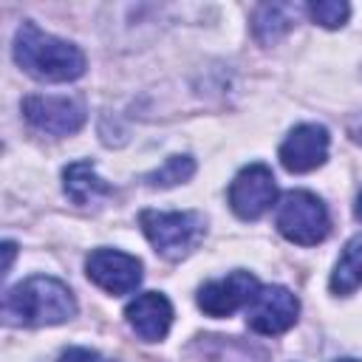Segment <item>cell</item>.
Masks as SVG:
<instances>
[{"instance_id":"1","label":"cell","mask_w":362,"mask_h":362,"mask_svg":"<svg viewBox=\"0 0 362 362\" xmlns=\"http://www.w3.org/2000/svg\"><path fill=\"white\" fill-rule=\"evenodd\" d=\"M14 62L42 82H71L85 74V54L31 20H25L14 34Z\"/></svg>"},{"instance_id":"2","label":"cell","mask_w":362,"mask_h":362,"mask_svg":"<svg viewBox=\"0 0 362 362\" xmlns=\"http://www.w3.org/2000/svg\"><path fill=\"white\" fill-rule=\"evenodd\" d=\"M74 314H76L74 291L62 280L45 274H34L17 283L3 297V320L8 325H25V328L59 325Z\"/></svg>"},{"instance_id":"3","label":"cell","mask_w":362,"mask_h":362,"mask_svg":"<svg viewBox=\"0 0 362 362\" xmlns=\"http://www.w3.org/2000/svg\"><path fill=\"white\" fill-rule=\"evenodd\" d=\"M141 232L153 243V249L167 257V260H181L187 257L204 238L206 221L195 209L184 212H158V209H144L139 215Z\"/></svg>"},{"instance_id":"4","label":"cell","mask_w":362,"mask_h":362,"mask_svg":"<svg viewBox=\"0 0 362 362\" xmlns=\"http://www.w3.org/2000/svg\"><path fill=\"white\" fill-rule=\"evenodd\" d=\"M274 223H277V232L286 240L300 243V246H314V243L325 240L328 226H331L325 204L308 189L286 192L280 206H277Z\"/></svg>"},{"instance_id":"5","label":"cell","mask_w":362,"mask_h":362,"mask_svg":"<svg viewBox=\"0 0 362 362\" xmlns=\"http://www.w3.org/2000/svg\"><path fill=\"white\" fill-rule=\"evenodd\" d=\"M277 201V184L266 164L243 167L229 184V206L243 221H257Z\"/></svg>"},{"instance_id":"6","label":"cell","mask_w":362,"mask_h":362,"mask_svg":"<svg viewBox=\"0 0 362 362\" xmlns=\"http://www.w3.org/2000/svg\"><path fill=\"white\" fill-rule=\"evenodd\" d=\"M23 116L42 133L71 136L85 124V105L76 96H45L31 93L23 99Z\"/></svg>"},{"instance_id":"7","label":"cell","mask_w":362,"mask_h":362,"mask_svg":"<svg viewBox=\"0 0 362 362\" xmlns=\"http://www.w3.org/2000/svg\"><path fill=\"white\" fill-rule=\"evenodd\" d=\"M300 314V300L286 286H260L257 297L246 308V325L260 337L286 334Z\"/></svg>"},{"instance_id":"8","label":"cell","mask_w":362,"mask_h":362,"mask_svg":"<svg viewBox=\"0 0 362 362\" xmlns=\"http://www.w3.org/2000/svg\"><path fill=\"white\" fill-rule=\"evenodd\" d=\"M257 291H260L257 277L246 269H235L226 277L209 280L198 288V308L209 317H229L243 305L249 308Z\"/></svg>"},{"instance_id":"9","label":"cell","mask_w":362,"mask_h":362,"mask_svg":"<svg viewBox=\"0 0 362 362\" xmlns=\"http://www.w3.org/2000/svg\"><path fill=\"white\" fill-rule=\"evenodd\" d=\"M88 277L107 294H130L141 283V260L119 249H93L85 260Z\"/></svg>"},{"instance_id":"10","label":"cell","mask_w":362,"mask_h":362,"mask_svg":"<svg viewBox=\"0 0 362 362\" xmlns=\"http://www.w3.org/2000/svg\"><path fill=\"white\" fill-rule=\"evenodd\" d=\"M328 130L322 124H297L280 144V164L288 173H311L328 158Z\"/></svg>"},{"instance_id":"11","label":"cell","mask_w":362,"mask_h":362,"mask_svg":"<svg viewBox=\"0 0 362 362\" xmlns=\"http://www.w3.org/2000/svg\"><path fill=\"white\" fill-rule=\"evenodd\" d=\"M124 317H127V325L144 342H158L167 337L173 325V305L161 291H144L127 303Z\"/></svg>"},{"instance_id":"12","label":"cell","mask_w":362,"mask_h":362,"mask_svg":"<svg viewBox=\"0 0 362 362\" xmlns=\"http://www.w3.org/2000/svg\"><path fill=\"white\" fill-rule=\"evenodd\" d=\"M62 189L74 204H93L96 198L113 192V187L96 175V167L88 158L74 161L62 170Z\"/></svg>"},{"instance_id":"13","label":"cell","mask_w":362,"mask_h":362,"mask_svg":"<svg viewBox=\"0 0 362 362\" xmlns=\"http://www.w3.org/2000/svg\"><path fill=\"white\" fill-rule=\"evenodd\" d=\"M303 6H294V3H263L255 8V17H252V31L257 37V42L263 45H274L300 17Z\"/></svg>"},{"instance_id":"14","label":"cell","mask_w":362,"mask_h":362,"mask_svg":"<svg viewBox=\"0 0 362 362\" xmlns=\"http://www.w3.org/2000/svg\"><path fill=\"white\" fill-rule=\"evenodd\" d=\"M359 286H362V232L345 243V249H342V255L331 272V291L334 294H351Z\"/></svg>"},{"instance_id":"15","label":"cell","mask_w":362,"mask_h":362,"mask_svg":"<svg viewBox=\"0 0 362 362\" xmlns=\"http://www.w3.org/2000/svg\"><path fill=\"white\" fill-rule=\"evenodd\" d=\"M192 173H195V161H192L189 156H170L161 167H156L153 173H144L141 181H144L147 187H161V189H167V187H175V184L189 181Z\"/></svg>"},{"instance_id":"16","label":"cell","mask_w":362,"mask_h":362,"mask_svg":"<svg viewBox=\"0 0 362 362\" xmlns=\"http://www.w3.org/2000/svg\"><path fill=\"white\" fill-rule=\"evenodd\" d=\"M305 11L322 28H339V25H345V20L351 14V6L348 3H339V0H320V3H308Z\"/></svg>"},{"instance_id":"17","label":"cell","mask_w":362,"mask_h":362,"mask_svg":"<svg viewBox=\"0 0 362 362\" xmlns=\"http://www.w3.org/2000/svg\"><path fill=\"white\" fill-rule=\"evenodd\" d=\"M59 362H116V359H105L102 354L88 351V348H68V351H62Z\"/></svg>"},{"instance_id":"18","label":"cell","mask_w":362,"mask_h":362,"mask_svg":"<svg viewBox=\"0 0 362 362\" xmlns=\"http://www.w3.org/2000/svg\"><path fill=\"white\" fill-rule=\"evenodd\" d=\"M348 133H351V139H354L356 144H362V113H356V116L348 122Z\"/></svg>"},{"instance_id":"19","label":"cell","mask_w":362,"mask_h":362,"mask_svg":"<svg viewBox=\"0 0 362 362\" xmlns=\"http://www.w3.org/2000/svg\"><path fill=\"white\" fill-rule=\"evenodd\" d=\"M14 249H17V246H14L11 240H6V243H3V255H6V263H3V274H8V269H11V257H14Z\"/></svg>"},{"instance_id":"20","label":"cell","mask_w":362,"mask_h":362,"mask_svg":"<svg viewBox=\"0 0 362 362\" xmlns=\"http://www.w3.org/2000/svg\"><path fill=\"white\" fill-rule=\"evenodd\" d=\"M354 215H356V221H362V192L356 195V206H354Z\"/></svg>"},{"instance_id":"21","label":"cell","mask_w":362,"mask_h":362,"mask_svg":"<svg viewBox=\"0 0 362 362\" xmlns=\"http://www.w3.org/2000/svg\"><path fill=\"white\" fill-rule=\"evenodd\" d=\"M337 362H359V359H337Z\"/></svg>"}]
</instances>
